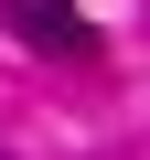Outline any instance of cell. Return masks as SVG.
<instances>
[{
    "mask_svg": "<svg viewBox=\"0 0 150 160\" xmlns=\"http://www.w3.org/2000/svg\"><path fill=\"white\" fill-rule=\"evenodd\" d=\"M0 22H11L32 53H64V64H86V53H97V22L75 11V0H0Z\"/></svg>",
    "mask_w": 150,
    "mask_h": 160,
    "instance_id": "6da1fadb",
    "label": "cell"
}]
</instances>
